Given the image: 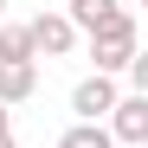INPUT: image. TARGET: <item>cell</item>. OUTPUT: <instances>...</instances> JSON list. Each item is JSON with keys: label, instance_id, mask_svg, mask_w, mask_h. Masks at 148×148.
<instances>
[{"label": "cell", "instance_id": "6da1fadb", "mask_svg": "<svg viewBox=\"0 0 148 148\" xmlns=\"http://www.w3.org/2000/svg\"><path fill=\"white\" fill-rule=\"evenodd\" d=\"M84 52H90V64H97V77H122L129 58L142 52V26H135V13H129V7L110 13L97 32H84Z\"/></svg>", "mask_w": 148, "mask_h": 148}, {"label": "cell", "instance_id": "7a4b0ae2", "mask_svg": "<svg viewBox=\"0 0 148 148\" xmlns=\"http://www.w3.org/2000/svg\"><path fill=\"white\" fill-rule=\"evenodd\" d=\"M26 45H32V58H71L77 52V32H71V19L52 7V13H32L26 19Z\"/></svg>", "mask_w": 148, "mask_h": 148}, {"label": "cell", "instance_id": "3957f363", "mask_svg": "<svg viewBox=\"0 0 148 148\" xmlns=\"http://www.w3.org/2000/svg\"><path fill=\"white\" fill-rule=\"evenodd\" d=\"M103 129H110L116 148H148V97L122 90V97H116V110L103 116Z\"/></svg>", "mask_w": 148, "mask_h": 148}, {"label": "cell", "instance_id": "277c9868", "mask_svg": "<svg viewBox=\"0 0 148 148\" xmlns=\"http://www.w3.org/2000/svg\"><path fill=\"white\" fill-rule=\"evenodd\" d=\"M116 97H122V84L90 71V77H77V90H71V116H77V122H103L116 110Z\"/></svg>", "mask_w": 148, "mask_h": 148}, {"label": "cell", "instance_id": "5b68a950", "mask_svg": "<svg viewBox=\"0 0 148 148\" xmlns=\"http://www.w3.org/2000/svg\"><path fill=\"white\" fill-rule=\"evenodd\" d=\"M58 13L71 19V32H77V39H84V32H97V26H103V19H110V13H122V0H64V7H58Z\"/></svg>", "mask_w": 148, "mask_h": 148}, {"label": "cell", "instance_id": "8992f818", "mask_svg": "<svg viewBox=\"0 0 148 148\" xmlns=\"http://www.w3.org/2000/svg\"><path fill=\"white\" fill-rule=\"evenodd\" d=\"M32 90H39V64H0V110L26 103Z\"/></svg>", "mask_w": 148, "mask_h": 148}, {"label": "cell", "instance_id": "52a82bcc", "mask_svg": "<svg viewBox=\"0 0 148 148\" xmlns=\"http://www.w3.org/2000/svg\"><path fill=\"white\" fill-rule=\"evenodd\" d=\"M0 64H39L26 45V26H13V19H0Z\"/></svg>", "mask_w": 148, "mask_h": 148}, {"label": "cell", "instance_id": "ba28073f", "mask_svg": "<svg viewBox=\"0 0 148 148\" xmlns=\"http://www.w3.org/2000/svg\"><path fill=\"white\" fill-rule=\"evenodd\" d=\"M58 148H116V142H110L103 122H71V129L58 135Z\"/></svg>", "mask_w": 148, "mask_h": 148}, {"label": "cell", "instance_id": "9c48e42d", "mask_svg": "<svg viewBox=\"0 0 148 148\" xmlns=\"http://www.w3.org/2000/svg\"><path fill=\"white\" fill-rule=\"evenodd\" d=\"M0 148H19V135H13V110H0Z\"/></svg>", "mask_w": 148, "mask_h": 148}, {"label": "cell", "instance_id": "30bf717a", "mask_svg": "<svg viewBox=\"0 0 148 148\" xmlns=\"http://www.w3.org/2000/svg\"><path fill=\"white\" fill-rule=\"evenodd\" d=\"M0 13H7V0H0Z\"/></svg>", "mask_w": 148, "mask_h": 148}]
</instances>
